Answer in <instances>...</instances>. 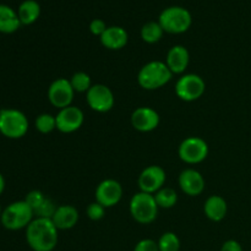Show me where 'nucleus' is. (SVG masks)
<instances>
[{"label":"nucleus","mask_w":251,"mask_h":251,"mask_svg":"<svg viewBox=\"0 0 251 251\" xmlns=\"http://www.w3.org/2000/svg\"><path fill=\"white\" fill-rule=\"evenodd\" d=\"M58 228L48 218H37L26 228V242L33 251H53L58 245Z\"/></svg>","instance_id":"nucleus-1"},{"label":"nucleus","mask_w":251,"mask_h":251,"mask_svg":"<svg viewBox=\"0 0 251 251\" xmlns=\"http://www.w3.org/2000/svg\"><path fill=\"white\" fill-rule=\"evenodd\" d=\"M173 77L166 61L153 60L145 64L139 71L137 82L144 90L154 91L166 86Z\"/></svg>","instance_id":"nucleus-2"},{"label":"nucleus","mask_w":251,"mask_h":251,"mask_svg":"<svg viewBox=\"0 0 251 251\" xmlns=\"http://www.w3.org/2000/svg\"><path fill=\"white\" fill-rule=\"evenodd\" d=\"M34 220V212L25 200L15 201L2 210L0 222L9 230L26 229Z\"/></svg>","instance_id":"nucleus-3"},{"label":"nucleus","mask_w":251,"mask_h":251,"mask_svg":"<svg viewBox=\"0 0 251 251\" xmlns=\"http://www.w3.org/2000/svg\"><path fill=\"white\" fill-rule=\"evenodd\" d=\"M158 22L167 33L180 34L190 28L193 24V16L185 7L169 6L159 14Z\"/></svg>","instance_id":"nucleus-4"},{"label":"nucleus","mask_w":251,"mask_h":251,"mask_svg":"<svg viewBox=\"0 0 251 251\" xmlns=\"http://www.w3.org/2000/svg\"><path fill=\"white\" fill-rule=\"evenodd\" d=\"M28 119L19 109L0 110V134L7 139L17 140L24 137L28 131Z\"/></svg>","instance_id":"nucleus-5"},{"label":"nucleus","mask_w":251,"mask_h":251,"mask_svg":"<svg viewBox=\"0 0 251 251\" xmlns=\"http://www.w3.org/2000/svg\"><path fill=\"white\" fill-rule=\"evenodd\" d=\"M130 215L140 225H150L158 215V205L152 194L140 191L130 200Z\"/></svg>","instance_id":"nucleus-6"},{"label":"nucleus","mask_w":251,"mask_h":251,"mask_svg":"<svg viewBox=\"0 0 251 251\" xmlns=\"http://www.w3.org/2000/svg\"><path fill=\"white\" fill-rule=\"evenodd\" d=\"M206 83L201 76L196 74H185L180 76L176 83V93L181 100L194 102L202 97Z\"/></svg>","instance_id":"nucleus-7"},{"label":"nucleus","mask_w":251,"mask_h":251,"mask_svg":"<svg viewBox=\"0 0 251 251\" xmlns=\"http://www.w3.org/2000/svg\"><path fill=\"white\" fill-rule=\"evenodd\" d=\"M208 151V145L205 140L198 136H189L181 141L178 154L185 163L198 164L207 158Z\"/></svg>","instance_id":"nucleus-8"},{"label":"nucleus","mask_w":251,"mask_h":251,"mask_svg":"<svg viewBox=\"0 0 251 251\" xmlns=\"http://www.w3.org/2000/svg\"><path fill=\"white\" fill-rule=\"evenodd\" d=\"M86 102L88 107L97 113H107L114 107V95L108 86L97 83L86 93Z\"/></svg>","instance_id":"nucleus-9"},{"label":"nucleus","mask_w":251,"mask_h":251,"mask_svg":"<svg viewBox=\"0 0 251 251\" xmlns=\"http://www.w3.org/2000/svg\"><path fill=\"white\" fill-rule=\"evenodd\" d=\"M74 95L75 91L68 78H56L48 87L49 102L58 109L70 107L74 100Z\"/></svg>","instance_id":"nucleus-10"},{"label":"nucleus","mask_w":251,"mask_h":251,"mask_svg":"<svg viewBox=\"0 0 251 251\" xmlns=\"http://www.w3.org/2000/svg\"><path fill=\"white\" fill-rule=\"evenodd\" d=\"M95 198L96 201L104 206L105 208L114 207L123 198L122 184L114 179H105L100 181L96 189Z\"/></svg>","instance_id":"nucleus-11"},{"label":"nucleus","mask_w":251,"mask_h":251,"mask_svg":"<svg viewBox=\"0 0 251 251\" xmlns=\"http://www.w3.org/2000/svg\"><path fill=\"white\" fill-rule=\"evenodd\" d=\"M56 119V129L64 134H71L75 132L82 126L85 122V115L83 112L77 107H70L59 109L58 114L55 115Z\"/></svg>","instance_id":"nucleus-12"},{"label":"nucleus","mask_w":251,"mask_h":251,"mask_svg":"<svg viewBox=\"0 0 251 251\" xmlns=\"http://www.w3.org/2000/svg\"><path fill=\"white\" fill-rule=\"evenodd\" d=\"M167 174L162 167L159 166H149L141 172L139 176V188L140 191L147 194H154L161 190L166 183Z\"/></svg>","instance_id":"nucleus-13"},{"label":"nucleus","mask_w":251,"mask_h":251,"mask_svg":"<svg viewBox=\"0 0 251 251\" xmlns=\"http://www.w3.org/2000/svg\"><path fill=\"white\" fill-rule=\"evenodd\" d=\"M161 122L158 112L151 107H139L132 112L131 124L140 132H150L157 129Z\"/></svg>","instance_id":"nucleus-14"},{"label":"nucleus","mask_w":251,"mask_h":251,"mask_svg":"<svg viewBox=\"0 0 251 251\" xmlns=\"http://www.w3.org/2000/svg\"><path fill=\"white\" fill-rule=\"evenodd\" d=\"M179 186L188 196H199L205 190V178L194 168L184 169L179 176Z\"/></svg>","instance_id":"nucleus-15"},{"label":"nucleus","mask_w":251,"mask_h":251,"mask_svg":"<svg viewBox=\"0 0 251 251\" xmlns=\"http://www.w3.org/2000/svg\"><path fill=\"white\" fill-rule=\"evenodd\" d=\"M189 63H190V54L189 50L184 46H174L172 47L168 50L166 58V64L169 68V70L174 74H180L185 73L188 69Z\"/></svg>","instance_id":"nucleus-16"},{"label":"nucleus","mask_w":251,"mask_h":251,"mask_svg":"<svg viewBox=\"0 0 251 251\" xmlns=\"http://www.w3.org/2000/svg\"><path fill=\"white\" fill-rule=\"evenodd\" d=\"M78 218H80V215L75 206L61 205L58 206L51 221L58 230H68L77 225Z\"/></svg>","instance_id":"nucleus-17"},{"label":"nucleus","mask_w":251,"mask_h":251,"mask_svg":"<svg viewBox=\"0 0 251 251\" xmlns=\"http://www.w3.org/2000/svg\"><path fill=\"white\" fill-rule=\"evenodd\" d=\"M100 43L104 48L110 50H119L127 44L129 34L126 29L120 26H109L107 27L104 33L100 37Z\"/></svg>","instance_id":"nucleus-18"},{"label":"nucleus","mask_w":251,"mask_h":251,"mask_svg":"<svg viewBox=\"0 0 251 251\" xmlns=\"http://www.w3.org/2000/svg\"><path fill=\"white\" fill-rule=\"evenodd\" d=\"M203 212H205L206 217L212 222H221L227 216V201L220 195L210 196L203 206Z\"/></svg>","instance_id":"nucleus-19"},{"label":"nucleus","mask_w":251,"mask_h":251,"mask_svg":"<svg viewBox=\"0 0 251 251\" xmlns=\"http://www.w3.org/2000/svg\"><path fill=\"white\" fill-rule=\"evenodd\" d=\"M21 26L17 12L11 6L0 4V32L1 33H14Z\"/></svg>","instance_id":"nucleus-20"},{"label":"nucleus","mask_w":251,"mask_h":251,"mask_svg":"<svg viewBox=\"0 0 251 251\" xmlns=\"http://www.w3.org/2000/svg\"><path fill=\"white\" fill-rule=\"evenodd\" d=\"M17 15L21 21V25L28 26L34 24L41 16V5L36 0H25L20 4Z\"/></svg>","instance_id":"nucleus-21"},{"label":"nucleus","mask_w":251,"mask_h":251,"mask_svg":"<svg viewBox=\"0 0 251 251\" xmlns=\"http://www.w3.org/2000/svg\"><path fill=\"white\" fill-rule=\"evenodd\" d=\"M140 33H141L142 41L149 44H153L161 41L164 31L158 21H150L142 26Z\"/></svg>","instance_id":"nucleus-22"},{"label":"nucleus","mask_w":251,"mask_h":251,"mask_svg":"<svg viewBox=\"0 0 251 251\" xmlns=\"http://www.w3.org/2000/svg\"><path fill=\"white\" fill-rule=\"evenodd\" d=\"M153 196L159 208H172L178 202V194L172 188H164L163 186Z\"/></svg>","instance_id":"nucleus-23"},{"label":"nucleus","mask_w":251,"mask_h":251,"mask_svg":"<svg viewBox=\"0 0 251 251\" xmlns=\"http://www.w3.org/2000/svg\"><path fill=\"white\" fill-rule=\"evenodd\" d=\"M70 83L75 93H87V91L92 87V81H91L90 75L87 73H83V71L74 74L70 78Z\"/></svg>","instance_id":"nucleus-24"},{"label":"nucleus","mask_w":251,"mask_h":251,"mask_svg":"<svg viewBox=\"0 0 251 251\" xmlns=\"http://www.w3.org/2000/svg\"><path fill=\"white\" fill-rule=\"evenodd\" d=\"M159 251H179L180 250V239L173 232H166L158 239Z\"/></svg>","instance_id":"nucleus-25"},{"label":"nucleus","mask_w":251,"mask_h":251,"mask_svg":"<svg viewBox=\"0 0 251 251\" xmlns=\"http://www.w3.org/2000/svg\"><path fill=\"white\" fill-rule=\"evenodd\" d=\"M34 126L38 130L41 134H49L53 130L56 129V119L55 115L48 114V113H43V114H39L36 118V122H34Z\"/></svg>","instance_id":"nucleus-26"},{"label":"nucleus","mask_w":251,"mask_h":251,"mask_svg":"<svg viewBox=\"0 0 251 251\" xmlns=\"http://www.w3.org/2000/svg\"><path fill=\"white\" fill-rule=\"evenodd\" d=\"M56 208H58V206L55 205V202H54L51 199L46 198L44 199L43 202L41 203V206H39V207L34 211V217L48 218V220H51L54 216V213H55Z\"/></svg>","instance_id":"nucleus-27"},{"label":"nucleus","mask_w":251,"mask_h":251,"mask_svg":"<svg viewBox=\"0 0 251 251\" xmlns=\"http://www.w3.org/2000/svg\"><path fill=\"white\" fill-rule=\"evenodd\" d=\"M86 213H87V217L90 220L100 221L105 215V207L97 201H95V202L88 205V207L86 208Z\"/></svg>","instance_id":"nucleus-28"},{"label":"nucleus","mask_w":251,"mask_h":251,"mask_svg":"<svg viewBox=\"0 0 251 251\" xmlns=\"http://www.w3.org/2000/svg\"><path fill=\"white\" fill-rule=\"evenodd\" d=\"M44 199H46V196H44V194L42 193V191L32 190L27 194L26 198H25V201L28 203V206L32 208V210H33V212H34V211H36L37 208L41 206V203L43 202Z\"/></svg>","instance_id":"nucleus-29"},{"label":"nucleus","mask_w":251,"mask_h":251,"mask_svg":"<svg viewBox=\"0 0 251 251\" xmlns=\"http://www.w3.org/2000/svg\"><path fill=\"white\" fill-rule=\"evenodd\" d=\"M134 251H159L158 243L153 239H142L135 245Z\"/></svg>","instance_id":"nucleus-30"},{"label":"nucleus","mask_w":251,"mask_h":251,"mask_svg":"<svg viewBox=\"0 0 251 251\" xmlns=\"http://www.w3.org/2000/svg\"><path fill=\"white\" fill-rule=\"evenodd\" d=\"M107 27L108 26L105 25V22L103 21L102 19H95V20H92V21H91L90 31H91V33L93 34V36L100 37L105 32Z\"/></svg>","instance_id":"nucleus-31"},{"label":"nucleus","mask_w":251,"mask_h":251,"mask_svg":"<svg viewBox=\"0 0 251 251\" xmlns=\"http://www.w3.org/2000/svg\"><path fill=\"white\" fill-rule=\"evenodd\" d=\"M220 251H244L243 250L242 244L239 242L234 239H229L227 242L223 243V245L221 247Z\"/></svg>","instance_id":"nucleus-32"},{"label":"nucleus","mask_w":251,"mask_h":251,"mask_svg":"<svg viewBox=\"0 0 251 251\" xmlns=\"http://www.w3.org/2000/svg\"><path fill=\"white\" fill-rule=\"evenodd\" d=\"M4 190H5V179H4V176L0 173V195L4 193Z\"/></svg>","instance_id":"nucleus-33"},{"label":"nucleus","mask_w":251,"mask_h":251,"mask_svg":"<svg viewBox=\"0 0 251 251\" xmlns=\"http://www.w3.org/2000/svg\"><path fill=\"white\" fill-rule=\"evenodd\" d=\"M1 213H2V208H1V205H0V217H1Z\"/></svg>","instance_id":"nucleus-34"}]
</instances>
